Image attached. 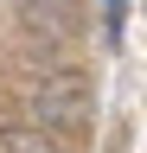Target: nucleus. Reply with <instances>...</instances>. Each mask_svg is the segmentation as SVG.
<instances>
[{"label":"nucleus","mask_w":147,"mask_h":153,"mask_svg":"<svg viewBox=\"0 0 147 153\" xmlns=\"http://www.w3.org/2000/svg\"><path fill=\"white\" fill-rule=\"evenodd\" d=\"M90 108H96L90 70H45L39 83L26 89V115H32V128H45V134H77L90 121Z\"/></svg>","instance_id":"nucleus-1"},{"label":"nucleus","mask_w":147,"mask_h":153,"mask_svg":"<svg viewBox=\"0 0 147 153\" xmlns=\"http://www.w3.org/2000/svg\"><path fill=\"white\" fill-rule=\"evenodd\" d=\"M0 153H64V147H58V134H45L32 121H13V128H0Z\"/></svg>","instance_id":"nucleus-2"},{"label":"nucleus","mask_w":147,"mask_h":153,"mask_svg":"<svg viewBox=\"0 0 147 153\" xmlns=\"http://www.w3.org/2000/svg\"><path fill=\"white\" fill-rule=\"evenodd\" d=\"M122 19H128V0H102V38L122 45Z\"/></svg>","instance_id":"nucleus-3"}]
</instances>
